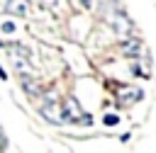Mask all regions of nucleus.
Here are the masks:
<instances>
[{
	"instance_id": "20e7f679",
	"label": "nucleus",
	"mask_w": 156,
	"mask_h": 153,
	"mask_svg": "<svg viewBox=\"0 0 156 153\" xmlns=\"http://www.w3.org/2000/svg\"><path fill=\"white\" fill-rule=\"evenodd\" d=\"M5 12H7V15L24 17V15L29 12V0H7V2H5Z\"/></svg>"
},
{
	"instance_id": "6e6552de",
	"label": "nucleus",
	"mask_w": 156,
	"mask_h": 153,
	"mask_svg": "<svg viewBox=\"0 0 156 153\" xmlns=\"http://www.w3.org/2000/svg\"><path fill=\"white\" fill-rule=\"evenodd\" d=\"M41 2H44L46 7H56V0H41Z\"/></svg>"
},
{
	"instance_id": "9d476101",
	"label": "nucleus",
	"mask_w": 156,
	"mask_h": 153,
	"mask_svg": "<svg viewBox=\"0 0 156 153\" xmlns=\"http://www.w3.org/2000/svg\"><path fill=\"white\" fill-rule=\"evenodd\" d=\"M83 2V7H90V0H80Z\"/></svg>"
},
{
	"instance_id": "0eeeda50",
	"label": "nucleus",
	"mask_w": 156,
	"mask_h": 153,
	"mask_svg": "<svg viewBox=\"0 0 156 153\" xmlns=\"http://www.w3.org/2000/svg\"><path fill=\"white\" fill-rule=\"evenodd\" d=\"M102 124H105V126H117V124H119V114L105 112V114H102Z\"/></svg>"
},
{
	"instance_id": "7ed1b4c3",
	"label": "nucleus",
	"mask_w": 156,
	"mask_h": 153,
	"mask_svg": "<svg viewBox=\"0 0 156 153\" xmlns=\"http://www.w3.org/2000/svg\"><path fill=\"white\" fill-rule=\"evenodd\" d=\"M141 97H144V90H141V87H119V92H117V100H119L122 107L134 104V102H139Z\"/></svg>"
},
{
	"instance_id": "39448f33",
	"label": "nucleus",
	"mask_w": 156,
	"mask_h": 153,
	"mask_svg": "<svg viewBox=\"0 0 156 153\" xmlns=\"http://www.w3.org/2000/svg\"><path fill=\"white\" fill-rule=\"evenodd\" d=\"M20 83H22V90L29 95V97H39L41 95V87L37 85V80L32 75H20Z\"/></svg>"
},
{
	"instance_id": "f03ea898",
	"label": "nucleus",
	"mask_w": 156,
	"mask_h": 153,
	"mask_svg": "<svg viewBox=\"0 0 156 153\" xmlns=\"http://www.w3.org/2000/svg\"><path fill=\"white\" fill-rule=\"evenodd\" d=\"M39 114L49 124H63V119H61V104H58V100H56L54 92H46L44 95V100L39 104Z\"/></svg>"
},
{
	"instance_id": "423d86ee",
	"label": "nucleus",
	"mask_w": 156,
	"mask_h": 153,
	"mask_svg": "<svg viewBox=\"0 0 156 153\" xmlns=\"http://www.w3.org/2000/svg\"><path fill=\"white\" fill-rule=\"evenodd\" d=\"M122 53H124V56H129V58H136V56H141V53H144V49H141V41H136V39H129V41H124V44H122Z\"/></svg>"
},
{
	"instance_id": "1a4fd4ad",
	"label": "nucleus",
	"mask_w": 156,
	"mask_h": 153,
	"mask_svg": "<svg viewBox=\"0 0 156 153\" xmlns=\"http://www.w3.org/2000/svg\"><path fill=\"white\" fill-rule=\"evenodd\" d=\"M0 80H7V73H5V68L0 66Z\"/></svg>"
},
{
	"instance_id": "f257e3e1",
	"label": "nucleus",
	"mask_w": 156,
	"mask_h": 153,
	"mask_svg": "<svg viewBox=\"0 0 156 153\" xmlns=\"http://www.w3.org/2000/svg\"><path fill=\"white\" fill-rule=\"evenodd\" d=\"M61 119H63V124H78V126L93 124V117L88 112H83V107L78 104L76 97H66L61 102Z\"/></svg>"
}]
</instances>
